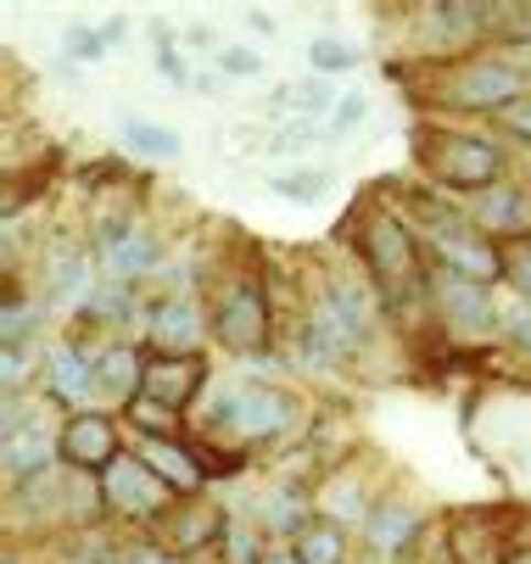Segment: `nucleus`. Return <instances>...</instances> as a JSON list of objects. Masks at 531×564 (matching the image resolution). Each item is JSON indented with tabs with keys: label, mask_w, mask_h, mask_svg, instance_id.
Returning <instances> with one entry per match:
<instances>
[{
	"label": "nucleus",
	"mask_w": 531,
	"mask_h": 564,
	"mask_svg": "<svg viewBox=\"0 0 531 564\" xmlns=\"http://www.w3.org/2000/svg\"><path fill=\"white\" fill-rule=\"evenodd\" d=\"M369 330V302L353 291V285H330L314 313L302 318V352H308V364H342L347 352H358Z\"/></svg>",
	"instance_id": "nucleus-1"
},
{
	"label": "nucleus",
	"mask_w": 531,
	"mask_h": 564,
	"mask_svg": "<svg viewBox=\"0 0 531 564\" xmlns=\"http://www.w3.org/2000/svg\"><path fill=\"white\" fill-rule=\"evenodd\" d=\"M364 258L375 269V280H381L387 302H414L420 296V258H414V235L403 218L392 213H375L369 229H364Z\"/></svg>",
	"instance_id": "nucleus-2"
},
{
	"label": "nucleus",
	"mask_w": 531,
	"mask_h": 564,
	"mask_svg": "<svg viewBox=\"0 0 531 564\" xmlns=\"http://www.w3.org/2000/svg\"><path fill=\"white\" fill-rule=\"evenodd\" d=\"M498 169H503V156L492 140L481 134H442L431 145V174L442 185H459V191H492L498 185Z\"/></svg>",
	"instance_id": "nucleus-3"
},
{
	"label": "nucleus",
	"mask_w": 531,
	"mask_h": 564,
	"mask_svg": "<svg viewBox=\"0 0 531 564\" xmlns=\"http://www.w3.org/2000/svg\"><path fill=\"white\" fill-rule=\"evenodd\" d=\"M101 492H107V503H112L118 514H158L174 487H169V480H158V469H151L145 458L118 453V458L101 469Z\"/></svg>",
	"instance_id": "nucleus-4"
},
{
	"label": "nucleus",
	"mask_w": 531,
	"mask_h": 564,
	"mask_svg": "<svg viewBox=\"0 0 531 564\" xmlns=\"http://www.w3.org/2000/svg\"><path fill=\"white\" fill-rule=\"evenodd\" d=\"M453 107H470V112H503V107H514V96H520V73L509 67V62H470V67H459L447 78V90H442Z\"/></svg>",
	"instance_id": "nucleus-5"
},
{
	"label": "nucleus",
	"mask_w": 531,
	"mask_h": 564,
	"mask_svg": "<svg viewBox=\"0 0 531 564\" xmlns=\"http://www.w3.org/2000/svg\"><path fill=\"white\" fill-rule=\"evenodd\" d=\"M213 330H218V341H224V347H236V352L263 347V336H269V313H263L258 285H236L230 296H224V302H218V313H213Z\"/></svg>",
	"instance_id": "nucleus-6"
},
{
	"label": "nucleus",
	"mask_w": 531,
	"mask_h": 564,
	"mask_svg": "<svg viewBox=\"0 0 531 564\" xmlns=\"http://www.w3.org/2000/svg\"><path fill=\"white\" fill-rule=\"evenodd\" d=\"M151 263H158V240H151L145 229H134V224H107V235H101V269H107L112 280H134V274H145Z\"/></svg>",
	"instance_id": "nucleus-7"
},
{
	"label": "nucleus",
	"mask_w": 531,
	"mask_h": 564,
	"mask_svg": "<svg viewBox=\"0 0 531 564\" xmlns=\"http://www.w3.org/2000/svg\"><path fill=\"white\" fill-rule=\"evenodd\" d=\"M436 296H442V313H447L465 336H492V330H498V307H492V296H487L476 280L453 274V280H442Z\"/></svg>",
	"instance_id": "nucleus-8"
},
{
	"label": "nucleus",
	"mask_w": 531,
	"mask_h": 564,
	"mask_svg": "<svg viewBox=\"0 0 531 564\" xmlns=\"http://www.w3.org/2000/svg\"><path fill=\"white\" fill-rule=\"evenodd\" d=\"M202 380H207V364L202 358H158V364L145 369V397L163 402V409H185Z\"/></svg>",
	"instance_id": "nucleus-9"
},
{
	"label": "nucleus",
	"mask_w": 531,
	"mask_h": 564,
	"mask_svg": "<svg viewBox=\"0 0 531 564\" xmlns=\"http://www.w3.org/2000/svg\"><path fill=\"white\" fill-rule=\"evenodd\" d=\"M112 447H118V431H112L101 414H73L67 431H62V453H67L73 464L107 469V464H112Z\"/></svg>",
	"instance_id": "nucleus-10"
},
{
	"label": "nucleus",
	"mask_w": 531,
	"mask_h": 564,
	"mask_svg": "<svg viewBox=\"0 0 531 564\" xmlns=\"http://www.w3.org/2000/svg\"><path fill=\"white\" fill-rule=\"evenodd\" d=\"M285 420H291V402L274 386L236 391V431L241 436H274V431H285Z\"/></svg>",
	"instance_id": "nucleus-11"
},
{
	"label": "nucleus",
	"mask_w": 531,
	"mask_h": 564,
	"mask_svg": "<svg viewBox=\"0 0 531 564\" xmlns=\"http://www.w3.org/2000/svg\"><path fill=\"white\" fill-rule=\"evenodd\" d=\"M364 536L375 553H403L409 536H420V514L409 503H375L369 520H364Z\"/></svg>",
	"instance_id": "nucleus-12"
},
{
	"label": "nucleus",
	"mask_w": 531,
	"mask_h": 564,
	"mask_svg": "<svg viewBox=\"0 0 531 564\" xmlns=\"http://www.w3.org/2000/svg\"><path fill=\"white\" fill-rule=\"evenodd\" d=\"M436 252L453 263V274H459V280H476V285H487V280L503 269V252H492L487 240H476V235L447 240V247H436Z\"/></svg>",
	"instance_id": "nucleus-13"
},
{
	"label": "nucleus",
	"mask_w": 531,
	"mask_h": 564,
	"mask_svg": "<svg viewBox=\"0 0 531 564\" xmlns=\"http://www.w3.org/2000/svg\"><path fill=\"white\" fill-rule=\"evenodd\" d=\"M151 336H158V347H174L180 358L202 341V313L191 302H169L158 318H151Z\"/></svg>",
	"instance_id": "nucleus-14"
},
{
	"label": "nucleus",
	"mask_w": 531,
	"mask_h": 564,
	"mask_svg": "<svg viewBox=\"0 0 531 564\" xmlns=\"http://www.w3.org/2000/svg\"><path fill=\"white\" fill-rule=\"evenodd\" d=\"M476 218H481L487 229H498V235L525 229V196H520V185H492V191H481V196H476Z\"/></svg>",
	"instance_id": "nucleus-15"
},
{
	"label": "nucleus",
	"mask_w": 531,
	"mask_h": 564,
	"mask_svg": "<svg viewBox=\"0 0 531 564\" xmlns=\"http://www.w3.org/2000/svg\"><path fill=\"white\" fill-rule=\"evenodd\" d=\"M51 391H56L62 402H85L90 391H101V386H96L90 358H85V352H73V347H67V352H56V358H51Z\"/></svg>",
	"instance_id": "nucleus-16"
},
{
	"label": "nucleus",
	"mask_w": 531,
	"mask_h": 564,
	"mask_svg": "<svg viewBox=\"0 0 531 564\" xmlns=\"http://www.w3.org/2000/svg\"><path fill=\"white\" fill-rule=\"evenodd\" d=\"M45 464H51V436H45V431L29 425V436H12V442H7V469H12V480H34Z\"/></svg>",
	"instance_id": "nucleus-17"
},
{
	"label": "nucleus",
	"mask_w": 531,
	"mask_h": 564,
	"mask_svg": "<svg viewBox=\"0 0 531 564\" xmlns=\"http://www.w3.org/2000/svg\"><path fill=\"white\" fill-rule=\"evenodd\" d=\"M123 140L140 151V156H180V134L169 123H151V118H123Z\"/></svg>",
	"instance_id": "nucleus-18"
},
{
	"label": "nucleus",
	"mask_w": 531,
	"mask_h": 564,
	"mask_svg": "<svg viewBox=\"0 0 531 564\" xmlns=\"http://www.w3.org/2000/svg\"><path fill=\"white\" fill-rule=\"evenodd\" d=\"M96 386L112 391V397H134V391L145 386V369L134 364V352H107V358L96 364Z\"/></svg>",
	"instance_id": "nucleus-19"
},
{
	"label": "nucleus",
	"mask_w": 531,
	"mask_h": 564,
	"mask_svg": "<svg viewBox=\"0 0 531 564\" xmlns=\"http://www.w3.org/2000/svg\"><path fill=\"white\" fill-rule=\"evenodd\" d=\"M151 469H158L163 480H169V487H196V458H185L180 447H163V442H145V453H140Z\"/></svg>",
	"instance_id": "nucleus-20"
},
{
	"label": "nucleus",
	"mask_w": 531,
	"mask_h": 564,
	"mask_svg": "<svg viewBox=\"0 0 531 564\" xmlns=\"http://www.w3.org/2000/svg\"><path fill=\"white\" fill-rule=\"evenodd\" d=\"M274 196L314 207V202L325 196V174H319V169H291V174H280V180H274Z\"/></svg>",
	"instance_id": "nucleus-21"
},
{
	"label": "nucleus",
	"mask_w": 531,
	"mask_h": 564,
	"mask_svg": "<svg viewBox=\"0 0 531 564\" xmlns=\"http://www.w3.org/2000/svg\"><path fill=\"white\" fill-rule=\"evenodd\" d=\"M213 525H218V514H213L207 503H191V509L174 520V547H202Z\"/></svg>",
	"instance_id": "nucleus-22"
},
{
	"label": "nucleus",
	"mask_w": 531,
	"mask_h": 564,
	"mask_svg": "<svg viewBox=\"0 0 531 564\" xmlns=\"http://www.w3.org/2000/svg\"><path fill=\"white\" fill-rule=\"evenodd\" d=\"M308 62H314L319 73H347V67H358V51L342 45V40H314V45H308Z\"/></svg>",
	"instance_id": "nucleus-23"
},
{
	"label": "nucleus",
	"mask_w": 531,
	"mask_h": 564,
	"mask_svg": "<svg viewBox=\"0 0 531 564\" xmlns=\"http://www.w3.org/2000/svg\"><path fill=\"white\" fill-rule=\"evenodd\" d=\"M85 285H90V274H85V263L73 258V263H56V280H51V302L56 307H67L73 296H85Z\"/></svg>",
	"instance_id": "nucleus-24"
},
{
	"label": "nucleus",
	"mask_w": 531,
	"mask_h": 564,
	"mask_svg": "<svg viewBox=\"0 0 531 564\" xmlns=\"http://www.w3.org/2000/svg\"><path fill=\"white\" fill-rule=\"evenodd\" d=\"M302 564H342V536L336 531H308L302 536Z\"/></svg>",
	"instance_id": "nucleus-25"
},
{
	"label": "nucleus",
	"mask_w": 531,
	"mask_h": 564,
	"mask_svg": "<svg viewBox=\"0 0 531 564\" xmlns=\"http://www.w3.org/2000/svg\"><path fill=\"white\" fill-rule=\"evenodd\" d=\"M503 269H509V280H514V285L531 296V235H520L514 247L503 252Z\"/></svg>",
	"instance_id": "nucleus-26"
},
{
	"label": "nucleus",
	"mask_w": 531,
	"mask_h": 564,
	"mask_svg": "<svg viewBox=\"0 0 531 564\" xmlns=\"http://www.w3.org/2000/svg\"><path fill=\"white\" fill-rule=\"evenodd\" d=\"M218 67H224V73H241V78H247V73H258V51L224 45V51H218Z\"/></svg>",
	"instance_id": "nucleus-27"
},
{
	"label": "nucleus",
	"mask_w": 531,
	"mask_h": 564,
	"mask_svg": "<svg viewBox=\"0 0 531 564\" xmlns=\"http://www.w3.org/2000/svg\"><path fill=\"white\" fill-rule=\"evenodd\" d=\"M503 330L514 336V347H520V352H531V307H514V313L503 318Z\"/></svg>",
	"instance_id": "nucleus-28"
},
{
	"label": "nucleus",
	"mask_w": 531,
	"mask_h": 564,
	"mask_svg": "<svg viewBox=\"0 0 531 564\" xmlns=\"http://www.w3.org/2000/svg\"><path fill=\"white\" fill-rule=\"evenodd\" d=\"M503 129H509V134H520V140H531V101L503 107Z\"/></svg>",
	"instance_id": "nucleus-29"
},
{
	"label": "nucleus",
	"mask_w": 531,
	"mask_h": 564,
	"mask_svg": "<svg viewBox=\"0 0 531 564\" xmlns=\"http://www.w3.org/2000/svg\"><path fill=\"white\" fill-rule=\"evenodd\" d=\"M336 129H353V123H364V96H347V101H336Z\"/></svg>",
	"instance_id": "nucleus-30"
},
{
	"label": "nucleus",
	"mask_w": 531,
	"mask_h": 564,
	"mask_svg": "<svg viewBox=\"0 0 531 564\" xmlns=\"http://www.w3.org/2000/svg\"><path fill=\"white\" fill-rule=\"evenodd\" d=\"M134 420H140V425H163V431H169L174 409H163V402H134Z\"/></svg>",
	"instance_id": "nucleus-31"
},
{
	"label": "nucleus",
	"mask_w": 531,
	"mask_h": 564,
	"mask_svg": "<svg viewBox=\"0 0 531 564\" xmlns=\"http://www.w3.org/2000/svg\"><path fill=\"white\" fill-rule=\"evenodd\" d=\"M158 67H163V73L174 78V85H185V62L174 56V45H158Z\"/></svg>",
	"instance_id": "nucleus-32"
},
{
	"label": "nucleus",
	"mask_w": 531,
	"mask_h": 564,
	"mask_svg": "<svg viewBox=\"0 0 531 564\" xmlns=\"http://www.w3.org/2000/svg\"><path fill=\"white\" fill-rule=\"evenodd\" d=\"M79 564H134V558H123V553H112V547H90Z\"/></svg>",
	"instance_id": "nucleus-33"
},
{
	"label": "nucleus",
	"mask_w": 531,
	"mask_h": 564,
	"mask_svg": "<svg viewBox=\"0 0 531 564\" xmlns=\"http://www.w3.org/2000/svg\"><path fill=\"white\" fill-rule=\"evenodd\" d=\"M230 553H236V564H252V547H247V536H241V531L230 536Z\"/></svg>",
	"instance_id": "nucleus-34"
},
{
	"label": "nucleus",
	"mask_w": 531,
	"mask_h": 564,
	"mask_svg": "<svg viewBox=\"0 0 531 564\" xmlns=\"http://www.w3.org/2000/svg\"><path fill=\"white\" fill-rule=\"evenodd\" d=\"M503 564H531V542H525V547H514V553H503Z\"/></svg>",
	"instance_id": "nucleus-35"
},
{
	"label": "nucleus",
	"mask_w": 531,
	"mask_h": 564,
	"mask_svg": "<svg viewBox=\"0 0 531 564\" xmlns=\"http://www.w3.org/2000/svg\"><path fill=\"white\" fill-rule=\"evenodd\" d=\"M134 564H169V558H158V553H134Z\"/></svg>",
	"instance_id": "nucleus-36"
},
{
	"label": "nucleus",
	"mask_w": 531,
	"mask_h": 564,
	"mask_svg": "<svg viewBox=\"0 0 531 564\" xmlns=\"http://www.w3.org/2000/svg\"><path fill=\"white\" fill-rule=\"evenodd\" d=\"M269 564H291V553H274V558H269ZM296 564H302V558H296Z\"/></svg>",
	"instance_id": "nucleus-37"
}]
</instances>
